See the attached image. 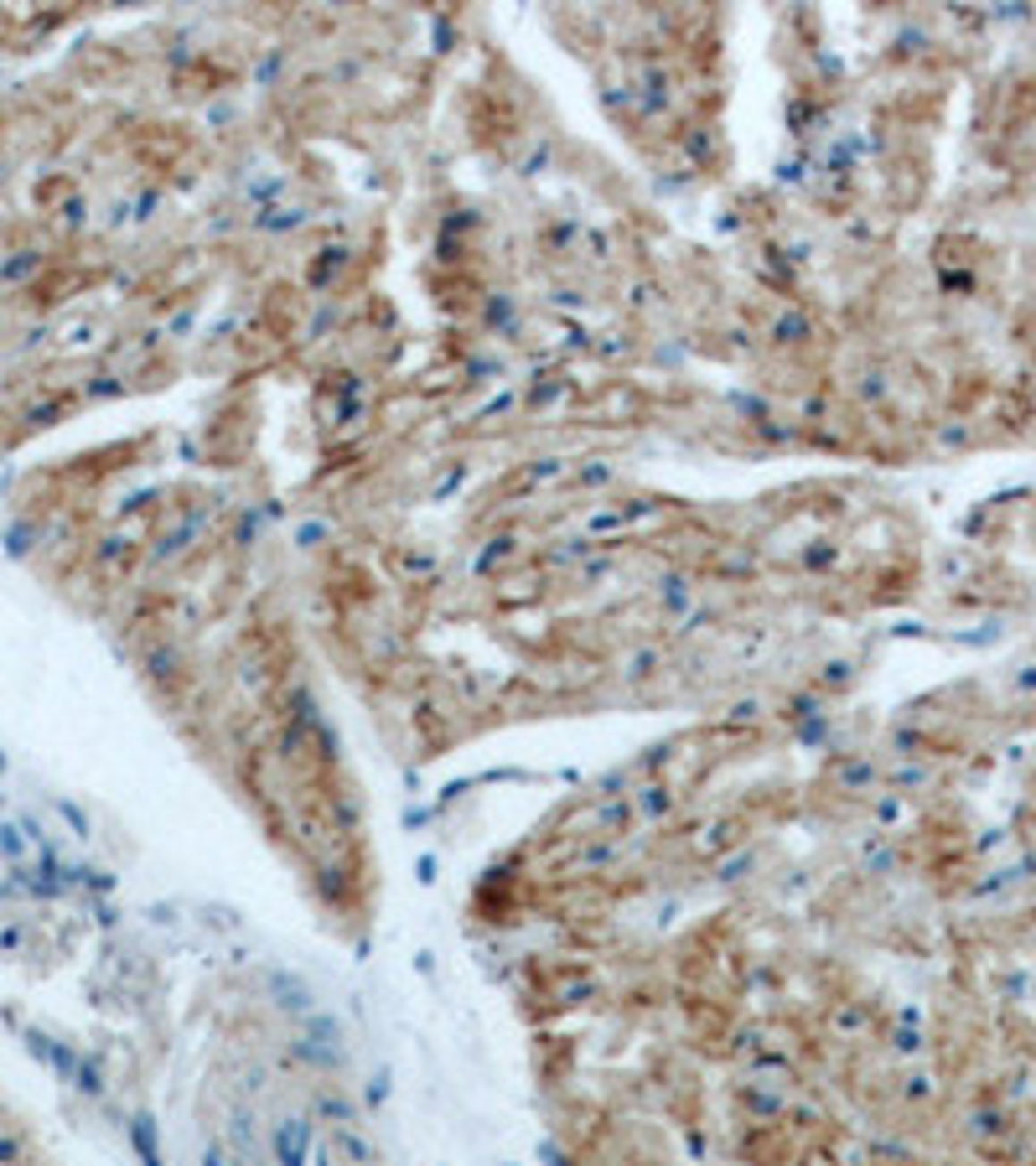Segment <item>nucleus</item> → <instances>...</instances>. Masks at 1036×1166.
<instances>
[{
    "label": "nucleus",
    "instance_id": "2",
    "mask_svg": "<svg viewBox=\"0 0 1036 1166\" xmlns=\"http://www.w3.org/2000/svg\"><path fill=\"white\" fill-rule=\"evenodd\" d=\"M130 1136H135V1145H140V1162H146V1166H161V1156H156V1141H150V1130H146V1119H140Z\"/></svg>",
    "mask_w": 1036,
    "mask_h": 1166
},
{
    "label": "nucleus",
    "instance_id": "1",
    "mask_svg": "<svg viewBox=\"0 0 1036 1166\" xmlns=\"http://www.w3.org/2000/svg\"><path fill=\"white\" fill-rule=\"evenodd\" d=\"M275 1151H280V1166H306V1125H285L280 1136H275Z\"/></svg>",
    "mask_w": 1036,
    "mask_h": 1166
}]
</instances>
